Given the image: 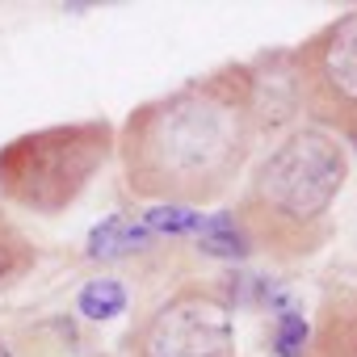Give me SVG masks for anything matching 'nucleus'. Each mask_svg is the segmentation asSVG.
I'll list each match as a JSON object with an SVG mask.
<instances>
[{"mask_svg": "<svg viewBox=\"0 0 357 357\" xmlns=\"http://www.w3.org/2000/svg\"><path fill=\"white\" fill-rule=\"evenodd\" d=\"M307 340H311V319L303 311H282L278 324H273V336H269V349L273 357H303L307 353Z\"/></svg>", "mask_w": 357, "mask_h": 357, "instance_id": "ddd939ff", "label": "nucleus"}, {"mask_svg": "<svg viewBox=\"0 0 357 357\" xmlns=\"http://www.w3.org/2000/svg\"><path fill=\"white\" fill-rule=\"evenodd\" d=\"M303 357H357V286H328Z\"/></svg>", "mask_w": 357, "mask_h": 357, "instance_id": "0eeeda50", "label": "nucleus"}, {"mask_svg": "<svg viewBox=\"0 0 357 357\" xmlns=\"http://www.w3.org/2000/svg\"><path fill=\"white\" fill-rule=\"evenodd\" d=\"M349 185L344 139L303 122L290 126L252 168L236 219L252 244L278 265L311 261L336 231L332 211Z\"/></svg>", "mask_w": 357, "mask_h": 357, "instance_id": "f03ea898", "label": "nucleus"}, {"mask_svg": "<svg viewBox=\"0 0 357 357\" xmlns=\"http://www.w3.org/2000/svg\"><path fill=\"white\" fill-rule=\"evenodd\" d=\"M294 51L303 114L328 135L357 139V9L324 22Z\"/></svg>", "mask_w": 357, "mask_h": 357, "instance_id": "39448f33", "label": "nucleus"}, {"mask_svg": "<svg viewBox=\"0 0 357 357\" xmlns=\"http://www.w3.org/2000/svg\"><path fill=\"white\" fill-rule=\"evenodd\" d=\"M118 151L109 118H80L26 130L0 147V202L55 219L72 211Z\"/></svg>", "mask_w": 357, "mask_h": 357, "instance_id": "7ed1b4c3", "label": "nucleus"}, {"mask_svg": "<svg viewBox=\"0 0 357 357\" xmlns=\"http://www.w3.org/2000/svg\"><path fill=\"white\" fill-rule=\"evenodd\" d=\"M126 357H240L236 298L223 282H181L135 319Z\"/></svg>", "mask_w": 357, "mask_h": 357, "instance_id": "20e7f679", "label": "nucleus"}, {"mask_svg": "<svg viewBox=\"0 0 357 357\" xmlns=\"http://www.w3.org/2000/svg\"><path fill=\"white\" fill-rule=\"evenodd\" d=\"M151 244V231L126 215H109L105 223L93 227L89 236V257L93 261H114V257H126V252H139Z\"/></svg>", "mask_w": 357, "mask_h": 357, "instance_id": "6e6552de", "label": "nucleus"}, {"mask_svg": "<svg viewBox=\"0 0 357 357\" xmlns=\"http://www.w3.org/2000/svg\"><path fill=\"white\" fill-rule=\"evenodd\" d=\"M0 357H17V349H13V344H9L5 336H0Z\"/></svg>", "mask_w": 357, "mask_h": 357, "instance_id": "4468645a", "label": "nucleus"}, {"mask_svg": "<svg viewBox=\"0 0 357 357\" xmlns=\"http://www.w3.org/2000/svg\"><path fill=\"white\" fill-rule=\"evenodd\" d=\"M353 143H357V139H353Z\"/></svg>", "mask_w": 357, "mask_h": 357, "instance_id": "2eb2a0df", "label": "nucleus"}, {"mask_svg": "<svg viewBox=\"0 0 357 357\" xmlns=\"http://www.w3.org/2000/svg\"><path fill=\"white\" fill-rule=\"evenodd\" d=\"M257 143L248 63H223L135 105L114 155L130 198L202 211L236 190Z\"/></svg>", "mask_w": 357, "mask_h": 357, "instance_id": "f257e3e1", "label": "nucleus"}, {"mask_svg": "<svg viewBox=\"0 0 357 357\" xmlns=\"http://www.w3.org/2000/svg\"><path fill=\"white\" fill-rule=\"evenodd\" d=\"M139 223L155 236H194V231H202L206 219H202V211H190V206H147Z\"/></svg>", "mask_w": 357, "mask_h": 357, "instance_id": "f8f14e48", "label": "nucleus"}, {"mask_svg": "<svg viewBox=\"0 0 357 357\" xmlns=\"http://www.w3.org/2000/svg\"><path fill=\"white\" fill-rule=\"evenodd\" d=\"M76 311L93 324H105L114 315L126 311V286L118 278H93L80 294H76Z\"/></svg>", "mask_w": 357, "mask_h": 357, "instance_id": "9b49d317", "label": "nucleus"}, {"mask_svg": "<svg viewBox=\"0 0 357 357\" xmlns=\"http://www.w3.org/2000/svg\"><path fill=\"white\" fill-rule=\"evenodd\" d=\"M248 76H252V118H257V135H286L290 122L303 114V93H298V76H294V51H261L257 59H248Z\"/></svg>", "mask_w": 357, "mask_h": 357, "instance_id": "423d86ee", "label": "nucleus"}, {"mask_svg": "<svg viewBox=\"0 0 357 357\" xmlns=\"http://www.w3.org/2000/svg\"><path fill=\"white\" fill-rule=\"evenodd\" d=\"M198 248H202L206 257H219V261H244V257H252V244H248V236H244L236 211L211 215V219L202 223V231H198Z\"/></svg>", "mask_w": 357, "mask_h": 357, "instance_id": "9d476101", "label": "nucleus"}, {"mask_svg": "<svg viewBox=\"0 0 357 357\" xmlns=\"http://www.w3.org/2000/svg\"><path fill=\"white\" fill-rule=\"evenodd\" d=\"M38 265V248L34 240L0 211V290L17 286L22 278H30V269Z\"/></svg>", "mask_w": 357, "mask_h": 357, "instance_id": "1a4fd4ad", "label": "nucleus"}]
</instances>
